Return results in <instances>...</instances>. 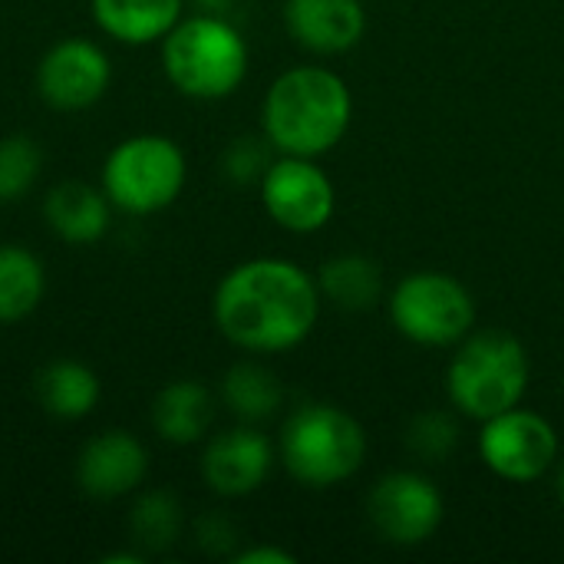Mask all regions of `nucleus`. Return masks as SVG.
Listing matches in <instances>:
<instances>
[{
	"label": "nucleus",
	"instance_id": "1",
	"mask_svg": "<svg viewBox=\"0 0 564 564\" xmlns=\"http://www.w3.org/2000/svg\"><path fill=\"white\" fill-rule=\"evenodd\" d=\"M221 337L251 354L304 344L321 317V288L294 261L254 258L231 268L212 301Z\"/></svg>",
	"mask_w": 564,
	"mask_h": 564
},
{
	"label": "nucleus",
	"instance_id": "2",
	"mask_svg": "<svg viewBox=\"0 0 564 564\" xmlns=\"http://www.w3.org/2000/svg\"><path fill=\"white\" fill-rule=\"evenodd\" d=\"M354 99L347 83L324 66H294L281 73L261 102V126L281 155L317 159L350 129Z\"/></svg>",
	"mask_w": 564,
	"mask_h": 564
},
{
	"label": "nucleus",
	"instance_id": "3",
	"mask_svg": "<svg viewBox=\"0 0 564 564\" xmlns=\"http://www.w3.org/2000/svg\"><path fill=\"white\" fill-rule=\"evenodd\" d=\"M162 69L188 99H225L248 76V43L212 10L182 17L162 40Z\"/></svg>",
	"mask_w": 564,
	"mask_h": 564
},
{
	"label": "nucleus",
	"instance_id": "4",
	"mask_svg": "<svg viewBox=\"0 0 564 564\" xmlns=\"http://www.w3.org/2000/svg\"><path fill=\"white\" fill-rule=\"evenodd\" d=\"M281 463L307 489L347 482L367 459L364 426L330 403H307L281 430Z\"/></svg>",
	"mask_w": 564,
	"mask_h": 564
},
{
	"label": "nucleus",
	"instance_id": "5",
	"mask_svg": "<svg viewBox=\"0 0 564 564\" xmlns=\"http://www.w3.org/2000/svg\"><path fill=\"white\" fill-rule=\"evenodd\" d=\"M529 373V354L512 334L482 330L463 340L446 370V390L459 413L486 423L522 403Z\"/></svg>",
	"mask_w": 564,
	"mask_h": 564
},
{
	"label": "nucleus",
	"instance_id": "6",
	"mask_svg": "<svg viewBox=\"0 0 564 564\" xmlns=\"http://www.w3.org/2000/svg\"><path fill=\"white\" fill-rule=\"evenodd\" d=\"M188 178L185 152L175 139L139 132L122 139L102 162V192L126 215H155L169 208Z\"/></svg>",
	"mask_w": 564,
	"mask_h": 564
},
{
	"label": "nucleus",
	"instance_id": "7",
	"mask_svg": "<svg viewBox=\"0 0 564 564\" xmlns=\"http://www.w3.org/2000/svg\"><path fill=\"white\" fill-rule=\"evenodd\" d=\"M393 327L420 347H453L476 324V301L456 278L443 271H416L403 278L390 297Z\"/></svg>",
	"mask_w": 564,
	"mask_h": 564
},
{
	"label": "nucleus",
	"instance_id": "8",
	"mask_svg": "<svg viewBox=\"0 0 564 564\" xmlns=\"http://www.w3.org/2000/svg\"><path fill=\"white\" fill-rule=\"evenodd\" d=\"M479 456L499 479L525 486L555 466L558 433L545 416L512 406L482 423Z\"/></svg>",
	"mask_w": 564,
	"mask_h": 564
},
{
	"label": "nucleus",
	"instance_id": "9",
	"mask_svg": "<svg viewBox=\"0 0 564 564\" xmlns=\"http://www.w3.org/2000/svg\"><path fill=\"white\" fill-rule=\"evenodd\" d=\"M261 205L284 231L311 235L334 218L337 192L314 159L281 155L261 175Z\"/></svg>",
	"mask_w": 564,
	"mask_h": 564
},
{
	"label": "nucleus",
	"instance_id": "10",
	"mask_svg": "<svg viewBox=\"0 0 564 564\" xmlns=\"http://www.w3.org/2000/svg\"><path fill=\"white\" fill-rule=\"evenodd\" d=\"M109 83V53L86 36H66L53 43L36 66V93L46 106L59 112H79L96 106L106 96Z\"/></svg>",
	"mask_w": 564,
	"mask_h": 564
},
{
	"label": "nucleus",
	"instance_id": "11",
	"mask_svg": "<svg viewBox=\"0 0 564 564\" xmlns=\"http://www.w3.org/2000/svg\"><path fill=\"white\" fill-rule=\"evenodd\" d=\"M373 529L393 545H423L443 522V496L420 473L383 476L367 502Z\"/></svg>",
	"mask_w": 564,
	"mask_h": 564
},
{
	"label": "nucleus",
	"instance_id": "12",
	"mask_svg": "<svg viewBox=\"0 0 564 564\" xmlns=\"http://www.w3.org/2000/svg\"><path fill=\"white\" fill-rule=\"evenodd\" d=\"M271 466H274L271 440L251 426H238L212 436L202 453V479L208 482L212 492L225 499H241L261 489Z\"/></svg>",
	"mask_w": 564,
	"mask_h": 564
},
{
	"label": "nucleus",
	"instance_id": "13",
	"mask_svg": "<svg viewBox=\"0 0 564 564\" xmlns=\"http://www.w3.org/2000/svg\"><path fill=\"white\" fill-rule=\"evenodd\" d=\"M149 473L145 446L126 430H106L93 436L76 459V482L89 499L132 496Z\"/></svg>",
	"mask_w": 564,
	"mask_h": 564
},
{
	"label": "nucleus",
	"instance_id": "14",
	"mask_svg": "<svg viewBox=\"0 0 564 564\" xmlns=\"http://www.w3.org/2000/svg\"><path fill=\"white\" fill-rule=\"evenodd\" d=\"M288 33L311 53H347L367 30L360 0H288Z\"/></svg>",
	"mask_w": 564,
	"mask_h": 564
},
{
	"label": "nucleus",
	"instance_id": "15",
	"mask_svg": "<svg viewBox=\"0 0 564 564\" xmlns=\"http://www.w3.org/2000/svg\"><path fill=\"white\" fill-rule=\"evenodd\" d=\"M185 0H89L93 23L116 43L149 46L182 20Z\"/></svg>",
	"mask_w": 564,
	"mask_h": 564
},
{
	"label": "nucleus",
	"instance_id": "16",
	"mask_svg": "<svg viewBox=\"0 0 564 564\" xmlns=\"http://www.w3.org/2000/svg\"><path fill=\"white\" fill-rule=\"evenodd\" d=\"M46 225L69 245H93L109 231L112 202L86 182H59L43 202Z\"/></svg>",
	"mask_w": 564,
	"mask_h": 564
},
{
	"label": "nucleus",
	"instance_id": "17",
	"mask_svg": "<svg viewBox=\"0 0 564 564\" xmlns=\"http://www.w3.org/2000/svg\"><path fill=\"white\" fill-rule=\"evenodd\" d=\"M215 420V400L198 380H175L159 390L152 403V426L172 446H192L205 440Z\"/></svg>",
	"mask_w": 564,
	"mask_h": 564
},
{
	"label": "nucleus",
	"instance_id": "18",
	"mask_svg": "<svg viewBox=\"0 0 564 564\" xmlns=\"http://www.w3.org/2000/svg\"><path fill=\"white\" fill-rule=\"evenodd\" d=\"M36 397L46 413L59 420H83L96 410L102 383L79 360H53L36 377Z\"/></svg>",
	"mask_w": 564,
	"mask_h": 564
},
{
	"label": "nucleus",
	"instance_id": "19",
	"mask_svg": "<svg viewBox=\"0 0 564 564\" xmlns=\"http://www.w3.org/2000/svg\"><path fill=\"white\" fill-rule=\"evenodd\" d=\"M46 294L43 261L23 245H0V324L30 317Z\"/></svg>",
	"mask_w": 564,
	"mask_h": 564
},
{
	"label": "nucleus",
	"instance_id": "20",
	"mask_svg": "<svg viewBox=\"0 0 564 564\" xmlns=\"http://www.w3.org/2000/svg\"><path fill=\"white\" fill-rule=\"evenodd\" d=\"M317 288L340 311H370L383 294V271L364 254H340L321 264Z\"/></svg>",
	"mask_w": 564,
	"mask_h": 564
},
{
	"label": "nucleus",
	"instance_id": "21",
	"mask_svg": "<svg viewBox=\"0 0 564 564\" xmlns=\"http://www.w3.org/2000/svg\"><path fill=\"white\" fill-rule=\"evenodd\" d=\"M221 400L225 406L241 416L245 423H261L278 413L284 390L278 377L261 364H235L221 380Z\"/></svg>",
	"mask_w": 564,
	"mask_h": 564
},
{
	"label": "nucleus",
	"instance_id": "22",
	"mask_svg": "<svg viewBox=\"0 0 564 564\" xmlns=\"http://www.w3.org/2000/svg\"><path fill=\"white\" fill-rule=\"evenodd\" d=\"M132 535L142 549L149 552H165L169 545H175L178 532H182V506L172 492H145L135 509H132Z\"/></svg>",
	"mask_w": 564,
	"mask_h": 564
},
{
	"label": "nucleus",
	"instance_id": "23",
	"mask_svg": "<svg viewBox=\"0 0 564 564\" xmlns=\"http://www.w3.org/2000/svg\"><path fill=\"white\" fill-rule=\"evenodd\" d=\"M43 169V152L30 135L0 139V205L23 198Z\"/></svg>",
	"mask_w": 564,
	"mask_h": 564
},
{
	"label": "nucleus",
	"instance_id": "24",
	"mask_svg": "<svg viewBox=\"0 0 564 564\" xmlns=\"http://www.w3.org/2000/svg\"><path fill=\"white\" fill-rule=\"evenodd\" d=\"M406 440H410V449L416 456H423L430 463H440V459H446L456 449L459 426L446 413H423L420 420H413Z\"/></svg>",
	"mask_w": 564,
	"mask_h": 564
},
{
	"label": "nucleus",
	"instance_id": "25",
	"mask_svg": "<svg viewBox=\"0 0 564 564\" xmlns=\"http://www.w3.org/2000/svg\"><path fill=\"white\" fill-rule=\"evenodd\" d=\"M268 135L264 139H254V135H245V139H235L228 149H225V159H221V169L231 182H261V175L268 172L271 159H268Z\"/></svg>",
	"mask_w": 564,
	"mask_h": 564
},
{
	"label": "nucleus",
	"instance_id": "26",
	"mask_svg": "<svg viewBox=\"0 0 564 564\" xmlns=\"http://www.w3.org/2000/svg\"><path fill=\"white\" fill-rule=\"evenodd\" d=\"M235 562L238 564H294V555H291V552H281V549L264 545V549H248V552L235 555Z\"/></svg>",
	"mask_w": 564,
	"mask_h": 564
},
{
	"label": "nucleus",
	"instance_id": "27",
	"mask_svg": "<svg viewBox=\"0 0 564 564\" xmlns=\"http://www.w3.org/2000/svg\"><path fill=\"white\" fill-rule=\"evenodd\" d=\"M195 3H198V7H205V10H212V13H215V10H225V7H231V3H235V0H195Z\"/></svg>",
	"mask_w": 564,
	"mask_h": 564
},
{
	"label": "nucleus",
	"instance_id": "28",
	"mask_svg": "<svg viewBox=\"0 0 564 564\" xmlns=\"http://www.w3.org/2000/svg\"><path fill=\"white\" fill-rule=\"evenodd\" d=\"M558 499L564 502V463H562V469H558Z\"/></svg>",
	"mask_w": 564,
	"mask_h": 564
}]
</instances>
